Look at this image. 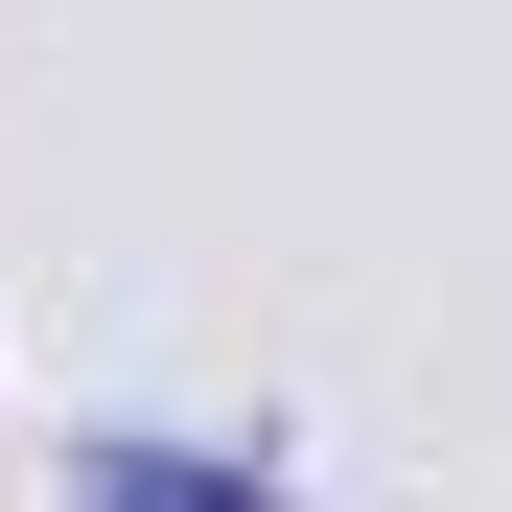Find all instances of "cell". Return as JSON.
Instances as JSON below:
<instances>
[{"mask_svg": "<svg viewBox=\"0 0 512 512\" xmlns=\"http://www.w3.org/2000/svg\"><path fill=\"white\" fill-rule=\"evenodd\" d=\"M94 512H256V489H233V466H187V443H117V466H94Z\"/></svg>", "mask_w": 512, "mask_h": 512, "instance_id": "cell-1", "label": "cell"}]
</instances>
